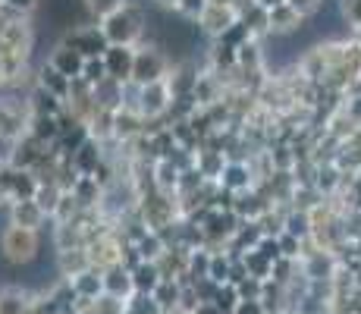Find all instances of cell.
Listing matches in <instances>:
<instances>
[{
    "mask_svg": "<svg viewBox=\"0 0 361 314\" xmlns=\"http://www.w3.org/2000/svg\"><path fill=\"white\" fill-rule=\"evenodd\" d=\"M0 255L13 267H29L32 261H38V233L32 227L10 223L4 229V236H0Z\"/></svg>",
    "mask_w": 361,
    "mask_h": 314,
    "instance_id": "cell-1",
    "label": "cell"
},
{
    "mask_svg": "<svg viewBox=\"0 0 361 314\" xmlns=\"http://www.w3.org/2000/svg\"><path fill=\"white\" fill-rule=\"evenodd\" d=\"M101 32L107 35L110 44H129V41L135 38L138 32H142V19H138L135 10H129V6H120V10L107 13Z\"/></svg>",
    "mask_w": 361,
    "mask_h": 314,
    "instance_id": "cell-2",
    "label": "cell"
},
{
    "mask_svg": "<svg viewBox=\"0 0 361 314\" xmlns=\"http://www.w3.org/2000/svg\"><path fill=\"white\" fill-rule=\"evenodd\" d=\"M104 63H107V76L114 82H126L132 79V66H135V54L129 51V44H110L107 54H104Z\"/></svg>",
    "mask_w": 361,
    "mask_h": 314,
    "instance_id": "cell-3",
    "label": "cell"
},
{
    "mask_svg": "<svg viewBox=\"0 0 361 314\" xmlns=\"http://www.w3.org/2000/svg\"><path fill=\"white\" fill-rule=\"evenodd\" d=\"M164 54L157 51H138L135 54V66H132V79L138 85H151V82H161L164 76Z\"/></svg>",
    "mask_w": 361,
    "mask_h": 314,
    "instance_id": "cell-4",
    "label": "cell"
},
{
    "mask_svg": "<svg viewBox=\"0 0 361 314\" xmlns=\"http://www.w3.org/2000/svg\"><path fill=\"white\" fill-rule=\"evenodd\" d=\"M104 286H107V296H116V298H129L135 296V283H132V270L116 264V267H107L104 270Z\"/></svg>",
    "mask_w": 361,
    "mask_h": 314,
    "instance_id": "cell-5",
    "label": "cell"
},
{
    "mask_svg": "<svg viewBox=\"0 0 361 314\" xmlns=\"http://www.w3.org/2000/svg\"><path fill=\"white\" fill-rule=\"evenodd\" d=\"M51 63H54V66H57L63 76H69V79H79L82 69H85V57H82L75 47H69V44L57 47V51H54V57H51Z\"/></svg>",
    "mask_w": 361,
    "mask_h": 314,
    "instance_id": "cell-6",
    "label": "cell"
},
{
    "mask_svg": "<svg viewBox=\"0 0 361 314\" xmlns=\"http://www.w3.org/2000/svg\"><path fill=\"white\" fill-rule=\"evenodd\" d=\"M173 92L164 85V82H151V85H142V110L148 116L161 114V110H166V104H170Z\"/></svg>",
    "mask_w": 361,
    "mask_h": 314,
    "instance_id": "cell-7",
    "label": "cell"
},
{
    "mask_svg": "<svg viewBox=\"0 0 361 314\" xmlns=\"http://www.w3.org/2000/svg\"><path fill=\"white\" fill-rule=\"evenodd\" d=\"M164 274L161 267H157V261H142L135 270H132V283H135V292H148V296H154V289L161 286Z\"/></svg>",
    "mask_w": 361,
    "mask_h": 314,
    "instance_id": "cell-8",
    "label": "cell"
},
{
    "mask_svg": "<svg viewBox=\"0 0 361 314\" xmlns=\"http://www.w3.org/2000/svg\"><path fill=\"white\" fill-rule=\"evenodd\" d=\"M41 85H44V92H51V95H57V97H66L69 95V88H73V79L69 76H63L57 66H44L41 69Z\"/></svg>",
    "mask_w": 361,
    "mask_h": 314,
    "instance_id": "cell-9",
    "label": "cell"
},
{
    "mask_svg": "<svg viewBox=\"0 0 361 314\" xmlns=\"http://www.w3.org/2000/svg\"><path fill=\"white\" fill-rule=\"evenodd\" d=\"M44 220V211H41V205L35 198H25V201H16V207H13V223H19V227H38V223Z\"/></svg>",
    "mask_w": 361,
    "mask_h": 314,
    "instance_id": "cell-10",
    "label": "cell"
},
{
    "mask_svg": "<svg viewBox=\"0 0 361 314\" xmlns=\"http://www.w3.org/2000/svg\"><path fill=\"white\" fill-rule=\"evenodd\" d=\"M32 308L29 296H25L23 289H16V286H6L4 292H0V314H25Z\"/></svg>",
    "mask_w": 361,
    "mask_h": 314,
    "instance_id": "cell-11",
    "label": "cell"
},
{
    "mask_svg": "<svg viewBox=\"0 0 361 314\" xmlns=\"http://www.w3.org/2000/svg\"><path fill=\"white\" fill-rule=\"evenodd\" d=\"M183 280H161V286L154 289V298H157V305H161L164 311H170V308H179V298H183Z\"/></svg>",
    "mask_w": 361,
    "mask_h": 314,
    "instance_id": "cell-12",
    "label": "cell"
},
{
    "mask_svg": "<svg viewBox=\"0 0 361 314\" xmlns=\"http://www.w3.org/2000/svg\"><path fill=\"white\" fill-rule=\"evenodd\" d=\"M239 302H242V296H239V286L235 283H224L217 289V298H214V305L220 308V314H233Z\"/></svg>",
    "mask_w": 361,
    "mask_h": 314,
    "instance_id": "cell-13",
    "label": "cell"
},
{
    "mask_svg": "<svg viewBox=\"0 0 361 314\" xmlns=\"http://www.w3.org/2000/svg\"><path fill=\"white\" fill-rule=\"evenodd\" d=\"M204 227H207V233H211V236H233L235 229H239V227H235V214L233 211L211 214V220H207Z\"/></svg>",
    "mask_w": 361,
    "mask_h": 314,
    "instance_id": "cell-14",
    "label": "cell"
},
{
    "mask_svg": "<svg viewBox=\"0 0 361 314\" xmlns=\"http://www.w3.org/2000/svg\"><path fill=\"white\" fill-rule=\"evenodd\" d=\"M82 76H85L92 85H101V82H107V63H104V57H88L85 60V69H82Z\"/></svg>",
    "mask_w": 361,
    "mask_h": 314,
    "instance_id": "cell-15",
    "label": "cell"
},
{
    "mask_svg": "<svg viewBox=\"0 0 361 314\" xmlns=\"http://www.w3.org/2000/svg\"><path fill=\"white\" fill-rule=\"evenodd\" d=\"M245 183H248V176H245V167L233 164V167H226V170H224V186L230 188V192H235V188H242Z\"/></svg>",
    "mask_w": 361,
    "mask_h": 314,
    "instance_id": "cell-16",
    "label": "cell"
},
{
    "mask_svg": "<svg viewBox=\"0 0 361 314\" xmlns=\"http://www.w3.org/2000/svg\"><path fill=\"white\" fill-rule=\"evenodd\" d=\"M233 314H267V311H264V302H261V298H242V302L235 305Z\"/></svg>",
    "mask_w": 361,
    "mask_h": 314,
    "instance_id": "cell-17",
    "label": "cell"
},
{
    "mask_svg": "<svg viewBox=\"0 0 361 314\" xmlns=\"http://www.w3.org/2000/svg\"><path fill=\"white\" fill-rule=\"evenodd\" d=\"M179 13H185V16H192V19H195L198 16V13H204V0H179Z\"/></svg>",
    "mask_w": 361,
    "mask_h": 314,
    "instance_id": "cell-18",
    "label": "cell"
},
{
    "mask_svg": "<svg viewBox=\"0 0 361 314\" xmlns=\"http://www.w3.org/2000/svg\"><path fill=\"white\" fill-rule=\"evenodd\" d=\"M98 4V0H92V6ZM114 10H120V0H104V6H101V13H114Z\"/></svg>",
    "mask_w": 361,
    "mask_h": 314,
    "instance_id": "cell-19",
    "label": "cell"
},
{
    "mask_svg": "<svg viewBox=\"0 0 361 314\" xmlns=\"http://www.w3.org/2000/svg\"><path fill=\"white\" fill-rule=\"evenodd\" d=\"M6 4H13L16 10H32L35 6V0H6Z\"/></svg>",
    "mask_w": 361,
    "mask_h": 314,
    "instance_id": "cell-20",
    "label": "cell"
},
{
    "mask_svg": "<svg viewBox=\"0 0 361 314\" xmlns=\"http://www.w3.org/2000/svg\"><path fill=\"white\" fill-rule=\"evenodd\" d=\"M157 4H164V6H170V4H179V0H157Z\"/></svg>",
    "mask_w": 361,
    "mask_h": 314,
    "instance_id": "cell-21",
    "label": "cell"
}]
</instances>
